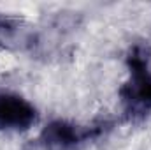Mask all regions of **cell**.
<instances>
[{"label":"cell","instance_id":"obj_1","mask_svg":"<svg viewBox=\"0 0 151 150\" xmlns=\"http://www.w3.org/2000/svg\"><path fill=\"white\" fill-rule=\"evenodd\" d=\"M128 79L119 88L123 111L137 120L151 113V50L148 44H134L127 55Z\"/></svg>","mask_w":151,"mask_h":150},{"label":"cell","instance_id":"obj_2","mask_svg":"<svg viewBox=\"0 0 151 150\" xmlns=\"http://www.w3.org/2000/svg\"><path fill=\"white\" fill-rule=\"evenodd\" d=\"M104 125H77L67 120H53L40 133V141L49 149H72L76 145L91 140L102 133Z\"/></svg>","mask_w":151,"mask_h":150},{"label":"cell","instance_id":"obj_3","mask_svg":"<svg viewBox=\"0 0 151 150\" xmlns=\"http://www.w3.org/2000/svg\"><path fill=\"white\" fill-rule=\"evenodd\" d=\"M37 122L35 106L12 92H0V131H27Z\"/></svg>","mask_w":151,"mask_h":150},{"label":"cell","instance_id":"obj_4","mask_svg":"<svg viewBox=\"0 0 151 150\" xmlns=\"http://www.w3.org/2000/svg\"><path fill=\"white\" fill-rule=\"evenodd\" d=\"M5 28H12V25L9 23L7 18H0V30H5Z\"/></svg>","mask_w":151,"mask_h":150}]
</instances>
